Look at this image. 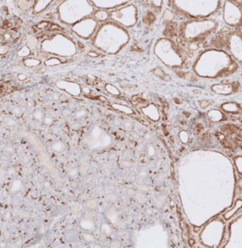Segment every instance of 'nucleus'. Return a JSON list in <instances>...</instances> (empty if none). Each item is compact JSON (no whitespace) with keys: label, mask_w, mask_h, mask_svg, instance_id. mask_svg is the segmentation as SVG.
<instances>
[{"label":"nucleus","mask_w":242,"mask_h":248,"mask_svg":"<svg viewBox=\"0 0 242 248\" xmlns=\"http://www.w3.org/2000/svg\"><path fill=\"white\" fill-rule=\"evenodd\" d=\"M154 55L164 65L171 69L184 68L186 64L184 51L171 39L160 38L157 40L154 45Z\"/></svg>","instance_id":"nucleus-5"},{"label":"nucleus","mask_w":242,"mask_h":248,"mask_svg":"<svg viewBox=\"0 0 242 248\" xmlns=\"http://www.w3.org/2000/svg\"><path fill=\"white\" fill-rule=\"evenodd\" d=\"M94 17L96 21L98 22H107L110 19V13L107 10H98L94 13Z\"/></svg>","instance_id":"nucleus-18"},{"label":"nucleus","mask_w":242,"mask_h":248,"mask_svg":"<svg viewBox=\"0 0 242 248\" xmlns=\"http://www.w3.org/2000/svg\"><path fill=\"white\" fill-rule=\"evenodd\" d=\"M82 239L86 242H95L94 235H92L91 233H82Z\"/></svg>","instance_id":"nucleus-28"},{"label":"nucleus","mask_w":242,"mask_h":248,"mask_svg":"<svg viewBox=\"0 0 242 248\" xmlns=\"http://www.w3.org/2000/svg\"><path fill=\"white\" fill-rule=\"evenodd\" d=\"M105 90L110 94L114 95V96H120V95H121V91L116 86L113 85V84L107 83L105 85Z\"/></svg>","instance_id":"nucleus-21"},{"label":"nucleus","mask_w":242,"mask_h":248,"mask_svg":"<svg viewBox=\"0 0 242 248\" xmlns=\"http://www.w3.org/2000/svg\"><path fill=\"white\" fill-rule=\"evenodd\" d=\"M109 248H121V242L117 240H115V241H112L110 242V245H109Z\"/></svg>","instance_id":"nucleus-36"},{"label":"nucleus","mask_w":242,"mask_h":248,"mask_svg":"<svg viewBox=\"0 0 242 248\" xmlns=\"http://www.w3.org/2000/svg\"><path fill=\"white\" fill-rule=\"evenodd\" d=\"M123 127L126 130H131V129H132V127H134V124H132V121H130V120L129 119H126L124 121V123H123Z\"/></svg>","instance_id":"nucleus-33"},{"label":"nucleus","mask_w":242,"mask_h":248,"mask_svg":"<svg viewBox=\"0 0 242 248\" xmlns=\"http://www.w3.org/2000/svg\"><path fill=\"white\" fill-rule=\"evenodd\" d=\"M112 108L115 110L119 111V112L126 114V115H132L134 113V110L132 108L129 107L125 104H120V103H113L112 104Z\"/></svg>","instance_id":"nucleus-17"},{"label":"nucleus","mask_w":242,"mask_h":248,"mask_svg":"<svg viewBox=\"0 0 242 248\" xmlns=\"http://www.w3.org/2000/svg\"><path fill=\"white\" fill-rule=\"evenodd\" d=\"M188 242H189V246H191V247H192L193 245H194V243H195V240H194V239H191V238H190V239H189Z\"/></svg>","instance_id":"nucleus-44"},{"label":"nucleus","mask_w":242,"mask_h":248,"mask_svg":"<svg viewBox=\"0 0 242 248\" xmlns=\"http://www.w3.org/2000/svg\"><path fill=\"white\" fill-rule=\"evenodd\" d=\"M232 1L235 3L240 10H242V0H232Z\"/></svg>","instance_id":"nucleus-41"},{"label":"nucleus","mask_w":242,"mask_h":248,"mask_svg":"<svg viewBox=\"0 0 242 248\" xmlns=\"http://www.w3.org/2000/svg\"><path fill=\"white\" fill-rule=\"evenodd\" d=\"M179 33V24L177 22H168L164 23V29L162 31V34L164 37L167 39H171L173 37H176Z\"/></svg>","instance_id":"nucleus-14"},{"label":"nucleus","mask_w":242,"mask_h":248,"mask_svg":"<svg viewBox=\"0 0 242 248\" xmlns=\"http://www.w3.org/2000/svg\"><path fill=\"white\" fill-rule=\"evenodd\" d=\"M120 164H121V166L124 167V168H130L132 165V162L129 159H124L121 161Z\"/></svg>","instance_id":"nucleus-34"},{"label":"nucleus","mask_w":242,"mask_h":248,"mask_svg":"<svg viewBox=\"0 0 242 248\" xmlns=\"http://www.w3.org/2000/svg\"><path fill=\"white\" fill-rule=\"evenodd\" d=\"M148 3H151V7H153V8H157V9L158 10H160L161 9V7H162V5L164 4V1H150Z\"/></svg>","instance_id":"nucleus-37"},{"label":"nucleus","mask_w":242,"mask_h":248,"mask_svg":"<svg viewBox=\"0 0 242 248\" xmlns=\"http://www.w3.org/2000/svg\"><path fill=\"white\" fill-rule=\"evenodd\" d=\"M177 75L183 78L186 80H193V78H194V74L193 72H185V73H182V72H177Z\"/></svg>","instance_id":"nucleus-26"},{"label":"nucleus","mask_w":242,"mask_h":248,"mask_svg":"<svg viewBox=\"0 0 242 248\" xmlns=\"http://www.w3.org/2000/svg\"><path fill=\"white\" fill-rule=\"evenodd\" d=\"M175 13L172 10H170L169 8H167L165 9L162 14V19L165 23H168V22H173L175 19Z\"/></svg>","instance_id":"nucleus-19"},{"label":"nucleus","mask_w":242,"mask_h":248,"mask_svg":"<svg viewBox=\"0 0 242 248\" xmlns=\"http://www.w3.org/2000/svg\"><path fill=\"white\" fill-rule=\"evenodd\" d=\"M142 22L146 27H151L156 22V15L151 10H147L142 14Z\"/></svg>","instance_id":"nucleus-16"},{"label":"nucleus","mask_w":242,"mask_h":248,"mask_svg":"<svg viewBox=\"0 0 242 248\" xmlns=\"http://www.w3.org/2000/svg\"><path fill=\"white\" fill-rule=\"evenodd\" d=\"M226 52L238 65H242V33L233 31L226 36Z\"/></svg>","instance_id":"nucleus-8"},{"label":"nucleus","mask_w":242,"mask_h":248,"mask_svg":"<svg viewBox=\"0 0 242 248\" xmlns=\"http://www.w3.org/2000/svg\"><path fill=\"white\" fill-rule=\"evenodd\" d=\"M11 26V24L9 21H4L3 25H2V29H8V27H10Z\"/></svg>","instance_id":"nucleus-42"},{"label":"nucleus","mask_w":242,"mask_h":248,"mask_svg":"<svg viewBox=\"0 0 242 248\" xmlns=\"http://www.w3.org/2000/svg\"><path fill=\"white\" fill-rule=\"evenodd\" d=\"M141 112L145 115L148 119H150L152 122H159L161 120V112L158 106L154 103H150L148 105L141 107Z\"/></svg>","instance_id":"nucleus-12"},{"label":"nucleus","mask_w":242,"mask_h":248,"mask_svg":"<svg viewBox=\"0 0 242 248\" xmlns=\"http://www.w3.org/2000/svg\"><path fill=\"white\" fill-rule=\"evenodd\" d=\"M131 1H128V0H102V1H93L91 2V4L98 8V10L112 11L122 6L127 5Z\"/></svg>","instance_id":"nucleus-10"},{"label":"nucleus","mask_w":242,"mask_h":248,"mask_svg":"<svg viewBox=\"0 0 242 248\" xmlns=\"http://www.w3.org/2000/svg\"><path fill=\"white\" fill-rule=\"evenodd\" d=\"M220 110L224 113H229L232 115H238L242 113V106L235 101L224 102L219 106Z\"/></svg>","instance_id":"nucleus-13"},{"label":"nucleus","mask_w":242,"mask_h":248,"mask_svg":"<svg viewBox=\"0 0 242 248\" xmlns=\"http://www.w3.org/2000/svg\"><path fill=\"white\" fill-rule=\"evenodd\" d=\"M242 89V85L240 81L234 80L227 83H216L211 86V91L213 93L219 95H233L237 93H239Z\"/></svg>","instance_id":"nucleus-9"},{"label":"nucleus","mask_w":242,"mask_h":248,"mask_svg":"<svg viewBox=\"0 0 242 248\" xmlns=\"http://www.w3.org/2000/svg\"><path fill=\"white\" fill-rule=\"evenodd\" d=\"M147 177H148V172L145 170V169L141 170V171L139 172V174H138V179H139V181H141V183H143V181H144Z\"/></svg>","instance_id":"nucleus-32"},{"label":"nucleus","mask_w":242,"mask_h":248,"mask_svg":"<svg viewBox=\"0 0 242 248\" xmlns=\"http://www.w3.org/2000/svg\"><path fill=\"white\" fill-rule=\"evenodd\" d=\"M235 163L236 165L237 170H238V173L242 175V157H236L235 159Z\"/></svg>","instance_id":"nucleus-30"},{"label":"nucleus","mask_w":242,"mask_h":248,"mask_svg":"<svg viewBox=\"0 0 242 248\" xmlns=\"http://www.w3.org/2000/svg\"><path fill=\"white\" fill-rule=\"evenodd\" d=\"M221 15L224 24L232 29L242 27V10L233 1L225 0L221 7Z\"/></svg>","instance_id":"nucleus-7"},{"label":"nucleus","mask_w":242,"mask_h":248,"mask_svg":"<svg viewBox=\"0 0 242 248\" xmlns=\"http://www.w3.org/2000/svg\"><path fill=\"white\" fill-rule=\"evenodd\" d=\"M83 92H84V94H89L91 93V91L88 89V88H83Z\"/></svg>","instance_id":"nucleus-47"},{"label":"nucleus","mask_w":242,"mask_h":248,"mask_svg":"<svg viewBox=\"0 0 242 248\" xmlns=\"http://www.w3.org/2000/svg\"><path fill=\"white\" fill-rule=\"evenodd\" d=\"M106 199H107V201L111 202V203H114L115 201H117V195L115 194H110L106 196Z\"/></svg>","instance_id":"nucleus-35"},{"label":"nucleus","mask_w":242,"mask_h":248,"mask_svg":"<svg viewBox=\"0 0 242 248\" xmlns=\"http://www.w3.org/2000/svg\"><path fill=\"white\" fill-rule=\"evenodd\" d=\"M162 78L165 82H169V81L171 80V77H170V75H167V74H165V75H164V77H163V78Z\"/></svg>","instance_id":"nucleus-40"},{"label":"nucleus","mask_w":242,"mask_h":248,"mask_svg":"<svg viewBox=\"0 0 242 248\" xmlns=\"http://www.w3.org/2000/svg\"><path fill=\"white\" fill-rule=\"evenodd\" d=\"M219 29V22L215 18L185 20L179 24L178 35L187 43H203Z\"/></svg>","instance_id":"nucleus-4"},{"label":"nucleus","mask_w":242,"mask_h":248,"mask_svg":"<svg viewBox=\"0 0 242 248\" xmlns=\"http://www.w3.org/2000/svg\"><path fill=\"white\" fill-rule=\"evenodd\" d=\"M11 91H13V87H11L10 82L0 84V96H3V95L11 93Z\"/></svg>","instance_id":"nucleus-23"},{"label":"nucleus","mask_w":242,"mask_h":248,"mask_svg":"<svg viewBox=\"0 0 242 248\" xmlns=\"http://www.w3.org/2000/svg\"><path fill=\"white\" fill-rule=\"evenodd\" d=\"M134 197L135 201L138 204H140V205H144L147 202V195L145 193H142V191H135L134 194Z\"/></svg>","instance_id":"nucleus-22"},{"label":"nucleus","mask_w":242,"mask_h":248,"mask_svg":"<svg viewBox=\"0 0 242 248\" xmlns=\"http://www.w3.org/2000/svg\"><path fill=\"white\" fill-rule=\"evenodd\" d=\"M110 19L111 22L124 29H132L137 25L139 20L138 8L134 4L130 2L127 5L110 11Z\"/></svg>","instance_id":"nucleus-6"},{"label":"nucleus","mask_w":242,"mask_h":248,"mask_svg":"<svg viewBox=\"0 0 242 248\" xmlns=\"http://www.w3.org/2000/svg\"><path fill=\"white\" fill-rule=\"evenodd\" d=\"M237 186H238L239 189L242 190V178H239L238 181H237Z\"/></svg>","instance_id":"nucleus-45"},{"label":"nucleus","mask_w":242,"mask_h":248,"mask_svg":"<svg viewBox=\"0 0 242 248\" xmlns=\"http://www.w3.org/2000/svg\"><path fill=\"white\" fill-rule=\"evenodd\" d=\"M175 15L185 20L211 18L221 10V0H176L167 1Z\"/></svg>","instance_id":"nucleus-2"},{"label":"nucleus","mask_w":242,"mask_h":248,"mask_svg":"<svg viewBox=\"0 0 242 248\" xmlns=\"http://www.w3.org/2000/svg\"><path fill=\"white\" fill-rule=\"evenodd\" d=\"M88 55H89L90 57H98V54L96 53V52H90V53Z\"/></svg>","instance_id":"nucleus-46"},{"label":"nucleus","mask_w":242,"mask_h":248,"mask_svg":"<svg viewBox=\"0 0 242 248\" xmlns=\"http://www.w3.org/2000/svg\"><path fill=\"white\" fill-rule=\"evenodd\" d=\"M94 191H95V194H96V195H98V196H100V195H102V194H104V191H103V189H102V187H99V186L95 187Z\"/></svg>","instance_id":"nucleus-39"},{"label":"nucleus","mask_w":242,"mask_h":248,"mask_svg":"<svg viewBox=\"0 0 242 248\" xmlns=\"http://www.w3.org/2000/svg\"><path fill=\"white\" fill-rule=\"evenodd\" d=\"M241 33H242V32H241Z\"/></svg>","instance_id":"nucleus-49"},{"label":"nucleus","mask_w":242,"mask_h":248,"mask_svg":"<svg viewBox=\"0 0 242 248\" xmlns=\"http://www.w3.org/2000/svg\"><path fill=\"white\" fill-rule=\"evenodd\" d=\"M239 65L226 51L207 49L203 51L192 63L195 75L206 79L229 78L236 74Z\"/></svg>","instance_id":"nucleus-1"},{"label":"nucleus","mask_w":242,"mask_h":248,"mask_svg":"<svg viewBox=\"0 0 242 248\" xmlns=\"http://www.w3.org/2000/svg\"><path fill=\"white\" fill-rule=\"evenodd\" d=\"M98 27V22L95 19H86L78 25V31L84 38H89L95 33Z\"/></svg>","instance_id":"nucleus-11"},{"label":"nucleus","mask_w":242,"mask_h":248,"mask_svg":"<svg viewBox=\"0 0 242 248\" xmlns=\"http://www.w3.org/2000/svg\"><path fill=\"white\" fill-rule=\"evenodd\" d=\"M86 206L89 207V209H94V207L96 206V201L95 199H90L88 200L87 203H86Z\"/></svg>","instance_id":"nucleus-38"},{"label":"nucleus","mask_w":242,"mask_h":248,"mask_svg":"<svg viewBox=\"0 0 242 248\" xmlns=\"http://www.w3.org/2000/svg\"><path fill=\"white\" fill-rule=\"evenodd\" d=\"M212 104H213V102L210 101V100L201 99V100H200V101H199V107H200V110H207L209 107H211Z\"/></svg>","instance_id":"nucleus-24"},{"label":"nucleus","mask_w":242,"mask_h":248,"mask_svg":"<svg viewBox=\"0 0 242 248\" xmlns=\"http://www.w3.org/2000/svg\"><path fill=\"white\" fill-rule=\"evenodd\" d=\"M136 191H142V193H145V194H146L147 191H150V188H148V185H146V184H144V183H140V184H138V185L136 186Z\"/></svg>","instance_id":"nucleus-29"},{"label":"nucleus","mask_w":242,"mask_h":248,"mask_svg":"<svg viewBox=\"0 0 242 248\" xmlns=\"http://www.w3.org/2000/svg\"><path fill=\"white\" fill-rule=\"evenodd\" d=\"M206 116L208 120L212 123H220L226 120L223 111H221L219 109H211L206 112Z\"/></svg>","instance_id":"nucleus-15"},{"label":"nucleus","mask_w":242,"mask_h":248,"mask_svg":"<svg viewBox=\"0 0 242 248\" xmlns=\"http://www.w3.org/2000/svg\"><path fill=\"white\" fill-rule=\"evenodd\" d=\"M241 106H242V105H241Z\"/></svg>","instance_id":"nucleus-48"},{"label":"nucleus","mask_w":242,"mask_h":248,"mask_svg":"<svg viewBox=\"0 0 242 248\" xmlns=\"http://www.w3.org/2000/svg\"><path fill=\"white\" fill-rule=\"evenodd\" d=\"M167 202V196L165 194H158L154 197V206L157 209H162Z\"/></svg>","instance_id":"nucleus-20"},{"label":"nucleus","mask_w":242,"mask_h":248,"mask_svg":"<svg viewBox=\"0 0 242 248\" xmlns=\"http://www.w3.org/2000/svg\"><path fill=\"white\" fill-rule=\"evenodd\" d=\"M179 139L183 143H187L189 141V134L187 131L181 130L179 132Z\"/></svg>","instance_id":"nucleus-25"},{"label":"nucleus","mask_w":242,"mask_h":248,"mask_svg":"<svg viewBox=\"0 0 242 248\" xmlns=\"http://www.w3.org/2000/svg\"><path fill=\"white\" fill-rule=\"evenodd\" d=\"M187 48L190 50V51L195 52V51L200 50V46L199 43H187Z\"/></svg>","instance_id":"nucleus-31"},{"label":"nucleus","mask_w":242,"mask_h":248,"mask_svg":"<svg viewBox=\"0 0 242 248\" xmlns=\"http://www.w3.org/2000/svg\"><path fill=\"white\" fill-rule=\"evenodd\" d=\"M152 73H153V75H156V77H159V78H163L164 75L166 74V73H165V71L161 67H155L154 69L152 70Z\"/></svg>","instance_id":"nucleus-27"},{"label":"nucleus","mask_w":242,"mask_h":248,"mask_svg":"<svg viewBox=\"0 0 242 248\" xmlns=\"http://www.w3.org/2000/svg\"><path fill=\"white\" fill-rule=\"evenodd\" d=\"M148 155L152 156L153 153H154V147H153L152 145H150V146L148 147Z\"/></svg>","instance_id":"nucleus-43"},{"label":"nucleus","mask_w":242,"mask_h":248,"mask_svg":"<svg viewBox=\"0 0 242 248\" xmlns=\"http://www.w3.org/2000/svg\"><path fill=\"white\" fill-rule=\"evenodd\" d=\"M131 41L128 29L113 22H107L99 27L94 39V45L107 54H117Z\"/></svg>","instance_id":"nucleus-3"}]
</instances>
